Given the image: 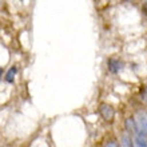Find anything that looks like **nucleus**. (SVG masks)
I'll use <instances>...</instances> for the list:
<instances>
[{"label":"nucleus","instance_id":"nucleus-1","mask_svg":"<svg viewBox=\"0 0 147 147\" xmlns=\"http://www.w3.org/2000/svg\"><path fill=\"white\" fill-rule=\"evenodd\" d=\"M134 122H135L136 132L147 136V112L143 110L138 111L135 118H134Z\"/></svg>","mask_w":147,"mask_h":147},{"label":"nucleus","instance_id":"nucleus-2","mask_svg":"<svg viewBox=\"0 0 147 147\" xmlns=\"http://www.w3.org/2000/svg\"><path fill=\"white\" fill-rule=\"evenodd\" d=\"M99 112H100L102 118H103L106 122H112V120H114L115 110L112 109L110 105H107V103H102V105L99 106Z\"/></svg>","mask_w":147,"mask_h":147},{"label":"nucleus","instance_id":"nucleus-3","mask_svg":"<svg viewBox=\"0 0 147 147\" xmlns=\"http://www.w3.org/2000/svg\"><path fill=\"white\" fill-rule=\"evenodd\" d=\"M131 147H147V138L142 134L135 132L131 139Z\"/></svg>","mask_w":147,"mask_h":147},{"label":"nucleus","instance_id":"nucleus-4","mask_svg":"<svg viewBox=\"0 0 147 147\" xmlns=\"http://www.w3.org/2000/svg\"><path fill=\"white\" fill-rule=\"evenodd\" d=\"M123 68V63L119 62L118 59H110L109 60V70L112 74H118Z\"/></svg>","mask_w":147,"mask_h":147},{"label":"nucleus","instance_id":"nucleus-5","mask_svg":"<svg viewBox=\"0 0 147 147\" xmlns=\"http://www.w3.org/2000/svg\"><path fill=\"white\" fill-rule=\"evenodd\" d=\"M16 72H18V67H16V66L11 67V68L7 71V74H5L4 80L7 82V83H13V80H15V76H16Z\"/></svg>","mask_w":147,"mask_h":147},{"label":"nucleus","instance_id":"nucleus-6","mask_svg":"<svg viewBox=\"0 0 147 147\" xmlns=\"http://www.w3.org/2000/svg\"><path fill=\"white\" fill-rule=\"evenodd\" d=\"M126 130H127V132L130 134V135H134L136 132V128H135V122H134V118H128V119H126Z\"/></svg>","mask_w":147,"mask_h":147},{"label":"nucleus","instance_id":"nucleus-7","mask_svg":"<svg viewBox=\"0 0 147 147\" xmlns=\"http://www.w3.org/2000/svg\"><path fill=\"white\" fill-rule=\"evenodd\" d=\"M120 147H131V138L128 134L122 136V143H120Z\"/></svg>","mask_w":147,"mask_h":147},{"label":"nucleus","instance_id":"nucleus-8","mask_svg":"<svg viewBox=\"0 0 147 147\" xmlns=\"http://www.w3.org/2000/svg\"><path fill=\"white\" fill-rule=\"evenodd\" d=\"M105 147H119V146H118V143H116L115 140H110L109 143H106Z\"/></svg>","mask_w":147,"mask_h":147},{"label":"nucleus","instance_id":"nucleus-9","mask_svg":"<svg viewBox=\"0 0 147 147\" xmlns=\"http://www.w3.org/2000/svg\"><path fill=\"white\" fill-rule=\"evenodd\" d=\"M143 12L147 15V3H144V5H143Z\"/></svg>","mask_w":147,"mask_h":147},{"label":"nucleus","instance_id":"nucleus-10","mask_svg":"<svg viewBox=\"0 0 147 147\" xmlns=\"http://www.w3.org/2000/svg\"><path fill=\"white\" fill-rule=\"evenodd\" d=\"M3 1H4V0H0V9H1V8H3V5H4Z\"/></svg>","mask_w":147,"mask_h":147},{"label":"nucleus","instance_id":"nucleus-11","mask_svg":"<svg viewBox=\"0 0 147 147\" xmlns=\"http://www.w3.org/2000/svg\"><path fill=\"white\" fill-rule=\"evenodd\" d=\"M1 76H3V68L0 67V79H1Z\"/></svg>","mask_w":147,"mask_h":147}]
</instances>
